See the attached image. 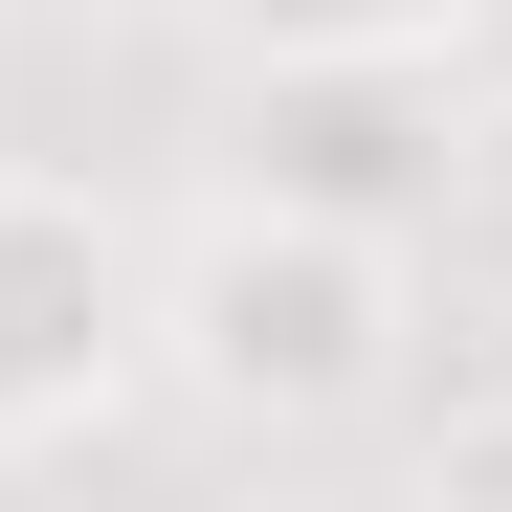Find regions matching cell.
<instances>
[{
    "label": "cell",
    "instance_id": "cell-6",
    "mask_svg": "<svg viewBox=\"0 0 512 512\" xmlns=\"http://www.w3.org/2000/svg\"><path fill=\"white\" fill-rule=\"evenodd\" d=\"M423 490H446V512H512V401H446V423H423Z\"/></svg>",
    "mask_w": 512,
    "mask_h": 512
},
{
    "label": "cell",
    "instance_id": "cell-2",
    "mask_svg": "<svg viewBox=\"0 0 512 512\" xmlns=\"http://www.w3.org/2000/svg\"><path fill=\"white\" fill-rule=\"evenodd\" d=\"M156 401V223L112 179L0 156V468H67Z\"/></svg>",
    "mask_w": 512,
    "mask_h": 512
},
{
    "label": "cell",
    "instance_id": "cell-3",
    "mask_svg": "<svg viewBox=\"0 0 512 512\" xmlns=\"http://www.w3.org/2000/svg\"><path fill=\"white\" fill-rule=\"evenodd\" d=\"M446 112H468V67H245V156H223V179L423 223V201H446Z\"/></svg>",
    "mask_w": 512,
    "mask_h": 512
},
{
    "label": "cell",
    "instance_id": "cell-1",
    "mask_svg": "<svg viewBox=\"0 0 512 512\" xmlns=\"http://www.w3.org/2000/svg\"><path fill=\"white\" fill-rule=\"evenodd\" d=\"M423 357V245L290 179H201L156 223V401H201L223 446H334Z\"/></svg>",
    "mask_w": 512,
    "mask_h": 512
},
{
    "label": "cell",
    "instance_id": "cell-4",
    "mask_svg": "<svg viewBox=\"0 0 512 512\" xmlns=\"http://www.w3.org/2000/svg\"><path fill=\"white\" fill-rule=\"evenodd\" d=\"M223 67H468L490 0H201Z\"/></svg>",
    "mask_w": 512,
    "mask_h": 512
},
{
    "label": "cell",
    "instance_id": "cell-5",
    "mask_svg": "<svg viewBox=\"0 0 512 512\" xmlns=\"http://www.w3.org/2000/svg\"><path fill=\"white\" fill-rule=\"evenodd\" d=\"M446 201L512 245V67H468V112H446Z\"/></svg>",
    "mask_w": 512,
    "mask_h": 512
}]
</instances>
